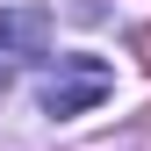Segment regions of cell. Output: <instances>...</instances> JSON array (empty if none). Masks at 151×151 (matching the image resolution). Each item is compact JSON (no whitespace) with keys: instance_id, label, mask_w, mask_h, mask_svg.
I'll return each instance as SVG.
<instances>
[{"instance_id":"obj_1","label":"cell","mask_w":151,"mask_h":151,"mask_svg":"<svg viewBox=\"0 0 151 151\" xmlns=\"http://www.w3.org/2000/svg\"><path fill=\"white\" fill-rule=\"evenodd\" d=\"M108 93H115V72L101 58H58V72L43 79V115H86Z\"/></svg>"},{"instance_id":"obj_2","label":"cell","mask_w":151,"mask_h":151,"mask_svg":"<svg viewBox=\"0 0 151 151\" xmlns=\"http://www.w3.org/2000/svg\"><path fill=\"white\" fill-rule=\"evenodd\" d=\"M43 43H50V14L43 7H0V86L29 58H43Z\"/></svg>"},{"instance_id":"obj_3","label":"cell","mask_w":151,"mask_h":151,"mask_svg":"<svg viewBox=\"0 0 151 151\" xmlns=\"http://www.w3.org/2000/svg\"><path fill=\"white\" fill-rule=\"evenodd\" d=\"M129 50H137V58L151 65V29H137V36H129Z\"/></svg>"}]
</instances>
